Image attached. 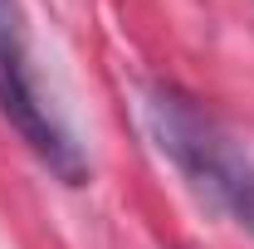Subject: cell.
I'll use <instances>...</instances> for the list:
<instances>
[{"label": "cell", "mask_w": 254, "mask_h": 249, "mask_svg": "<svg viewBox=\"0 0 254 249\" xmlns=\"http://www.w3.org/2000/svg\"><path fill=\"white\" fill-rule=\"evenodd\" d=\"M142 113L157 152L176 166L190 195L230 225H240L245 235H254V156L245 152V142L195 93L176 83H152Z\"/></svg>", "instance_id": "cell-1"}, {"label": "cell", "mask_w": 254, "mask_h": 249, "mask_svg": "<svg viewBox=\"0 0 254 249\" xmlns=\"http://www.w3.org/2000/svg\"><path fill=\"white\" fill-rule=\"evenodd\" d=\"M0 118L20 132L30 147L64 186H88L93 166L73 127L64 123L54 98L44 93L39 68H34V44H30V20L20 0H0Z\"/></svg>", "instance_id": "cell-2"}]
</instances>
